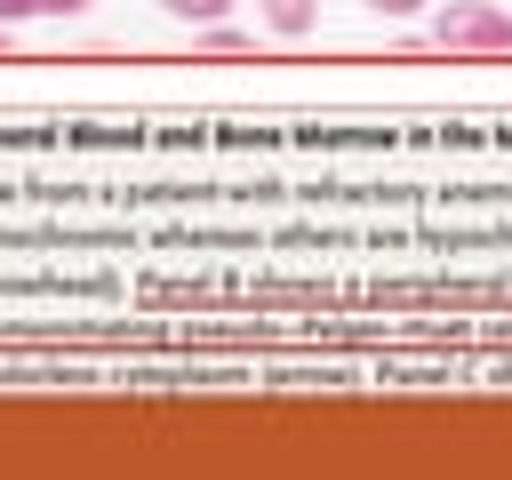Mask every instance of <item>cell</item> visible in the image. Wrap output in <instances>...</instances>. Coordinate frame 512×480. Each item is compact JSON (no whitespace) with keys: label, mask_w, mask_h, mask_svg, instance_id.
Segmentation results:
<instances>
[{"label":"cell","mask_w":512,"mask_h":480,"mask_svg":"<svg viewBox=\"0 0 512 480\" xmlns=\"http://www.w3.org/2000/svg\"><path fill=\"white\" fill-rule=\"evenodd\" d=\"M432 40L456 48V56H512V16L488 8V0H448L432 16Z\"/></svg>","instance_id":"cell-1"},{"label":"cell","mask_w":512,"mask_h":480,"mask_svg":"<svg viewBox=\"0 0 512 480\" xmlns=\"http://www.w3.org/2000/svg\"><path fill=\"white\" fill-rule=\"evenodd\" d=\"M256 16H264L272 32H288V40H296V32H312V16H320V0H256Z\"/></svg>","instance_id":"cell-2"},{"label":"cell","mask_w":512,"mask_h":480,"mask_svg":"<svg viewBox=\"0 0 512 480\" xmlns=\"http://www.w3.org/2000/svg\"><path fill=\"white\" fill-rule=\"evenodd\" d=\"M248 48H256V40H248L240 24H224V16H216V24H200V56H248Z\"/></svg>","instance_id":"cell-3"},{"label":"cell","mask_w":512,"mask_h":480,"mask_svg":"<svg viewBox=\"0 0 512 480\" xmlns=\"http://www.w3.org/2000/svg\"><path fill=\"white\" fill-rule=\"evenodd\" d=\"M160 8H168L176 24H192V32H200V24H216V16H232V0H160Z\"/></svg>","instance_id":"cell-4"},{"label":"cell","mask_w":512,"mask_h":480,"mask_svg":"<svg viewBox=\"0 0 512 480\" xmlns=\"http://www.w3.org/2000/svg\"><path fill=\"white\" fill-rule=\"evenodd\" d=\"M360 8H368V16H424L432 0H360Z\"/></svg>","instance_id":"cell-5"},{"label":"cell","mask_w":512,"mask_h":480,"mask_svg":"<svg viewBox=\"0 0 512 480\" xmlns=\"http://www.w3.org/2000/svg\"><path fill=\"white\" fill-rule=\"evenodd\" d=\"M24 16H40V0H0V24H24Z\"/></svg>","instance_id":"cell-6"},{"label":"cell","mask_w":512,"mask_h":480,"mask_svg":"<svg viewBox=\"0 0 512 480\" xmlns=\"http://www.w3.org/2000/svg\"><path fill=\"white\" fill-rule=\"evenodd\" d=\"M96 0H40V16H88Z\"/></svg>","instance_id":"cell-7"},{"label":"cell","mask_w":512,"mask_h":480,"mask_svg":"<svg viewBox=\"0 0 512 480\" xmlns=\"http://www.w3.org/2000/svg\"><path fill=\"white\" fill-rule=\"evenodd\" d=\"M0 48H8V24H0Z\"/></svg>","instance_id":"cell-8"}]
</instances>
